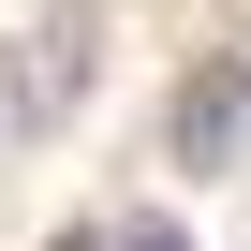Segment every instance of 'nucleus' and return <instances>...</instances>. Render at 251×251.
Returning <instances> with one entry per match:
<instances>
[{
  "mask_svg": "<svg viewBox=\"0 0 251 251\" xmlns=\"http://www.w3.org/2000/svg\"><path fill=\"white\" fill-rule=\"evenodd\" d=\"M89 74H103V15H89V0L30 15V30H15V74H0V103H15V133H59V118L89 103Z\"/></svg>",
  "mask_w": 251,
  "mask_h": 251,
  "instance_id": "f257e3e1",
  "label": "nucleus"
},
{
  "mask_svg": "<svg viewBox=\"0 0 251 251\" xmlns=\"http://www.w3.org/2000/svg\"><path fill=\"white\" fill-rule=\"evenodd\" d=\"M163 148H177V163H192V177H207V163H236V148H251V59H207V74H192V89H177V118H163Z\"/></svg>",
  "mask_w": 251,
  "mask_h": 251,
  "instance_id": "f03ea898",
  "label": "nucleus"
},
{
  "mask_svg": "<svg viewBox=\"0 0 251 251\" xmlns=\"http://www.w3.org/2000/svg\"><path fill=\"white\" fill-rule=\"evenodd\" d=\"M118 251H192V236H163V222H133V236H118Z\"/></svg>",
  "mask_w": 251,
  "mask_h": 251,
  "instance_id": "7ed1b4c3",
  "label": "nucleus"
},
{
  "mask_svg": "<svg viewBox=\"0 0 251 251\" xmlns=\"http://www.w3.org/2000/svg\"><path fill=\"white\" fill-rule=\"evenodd\" d=\"M45 251H118V236H89V222H74V236H45Z\"/></svg>",
  "mask_w": 251,
  "mask_h": 251,
  "instance_id": "20e7f679",
  "label": "nucleus"
}]
</instances>
